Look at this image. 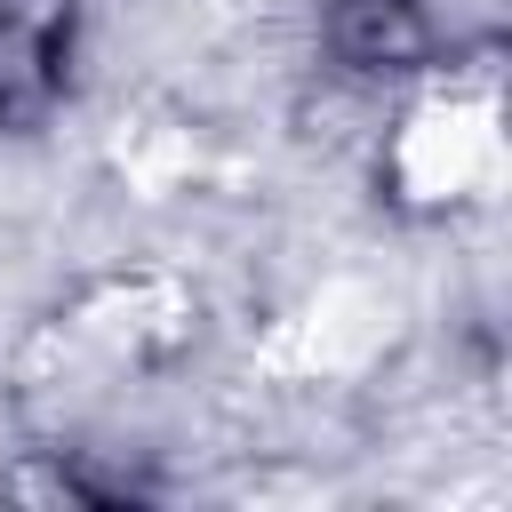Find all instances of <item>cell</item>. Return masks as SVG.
I'll return each instance as SVG.
<instances>
[{"label":"cell","mask_w":512,"mask_h":512,"mask_svg":"<svg viewBox=\"0 0 512 512\" xmlns=\"http://www.w3.org/2000/svg\"><path fill=\"white\" fill-rule=\"evenodd\" d=\"M480 168H488V128H480L472 112H424V120L408 128V144H400V176H408V192H424V200L464 192Z\"/></svg>","instance_id":"1"}]
</instances>
